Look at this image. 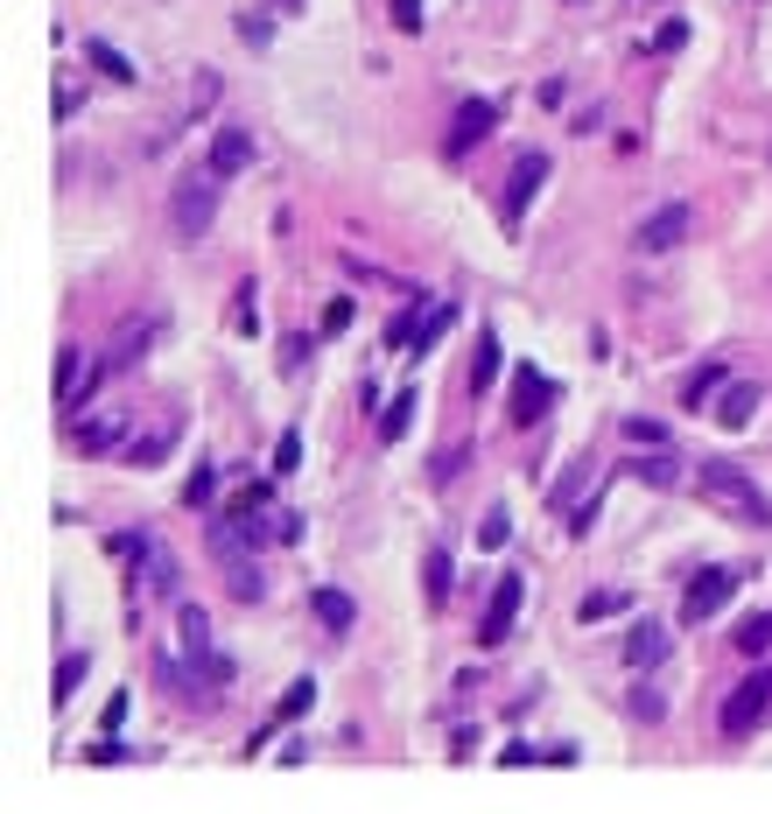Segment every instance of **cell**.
Instances as JSON below:
<instances>
[{"instance_id": "1", "label": "cell", "mask_w": 772, "mask_h": 814, "mask_svg": "<svg viewBox=\"0 0 772 814\" xmlns=\"http://www.w3.org/2000/svg\"><path fill=\"white\" fill-rule=\"evenodd\" d=\"M113 547H120V555L133 561V604H141V597H162V604H169V597H176L183 569H176V555H169V547H162L155 534H120Z\"/></svg>"}, {"instance_id": "2", "label": "cell", "mask_w": 772, "mask_h": 814, "mask_svg": "<svg viewBox=\"0 0 772 814\" xmlns=\"http://www.w3.org/2000/svg\"><path fill=\"white\" fill-rule=\"evenodd\" d=\"M695 484H709V492H717L723 506L737 513V520H751V527H765V520H772V506L759 499V484H751L745 470L731 464V456H703V464H695Z\"/></svg>"}, {"instance_id": "3", "label": "cell", "mask_w": 772, "mask_h": 814, "mask_svg": "<svg viewBox=\"0 0 772 814\" xmlns=\"http://www.w3.org/2000/svg\"><path fill=\"white\" fill-rule=\"evenodd\" d=\"M765 709H772V668H759L751 681L731 688V702H723V737H751L765 723Z\"/></svg>"}, {"instance_id": "4", "label": "cell", "mask_w": 772, "mask_h": 814, "mask_svg": "<svg viewBox=\"0 0 772 814\" xmlns=\"http://www.w3.org/2000/svg\"><path fill=\"white\" fill-rule=\"evenodd\" d=\"M211 211H218V176L211 169L183 176V183H176V232H183V240H204V232H211Z\"/></svg>"}, {"instance_id": "5", "label": "cell", "mask_w": 772, "mask_h": 814, "mask_svg": "<svg viewBox=\"0 0 772 814\" xmlns=\"http://www.w3.org/2000/svg\"><path fill=\"white\" fill-rule=\"evenodd\" d=\"M731 597H737V569H695L689 590H681V618H689V625L695 618H717Z\"/></svg>"}, {"instance_id": "6", "label": "cell", "mask_w": 772, "mask_h": 814, "mask_svg": "<svg viewBox=\"0 0 772 814\" xmlns=\"http://www.w3.org/2000/svg\"><path fill=\"white\" fill-rule=\"evenodd\" d=\"M176 632H183V654L197 660L204 674H211V681H232V654H218V646H211V618H204L197 604H183V611H176Z\"/></svg>"}, {"instance_id": "7", "label": "cell", "mask_w": 772, "mask_h": 814, "mask_svg": "<svg viewBox=\"0 0 772 814\" xmlns=\"http://www.w3.org/2000/svg\"><path fill=\"white\" fill-rule=\"evenodd\" d=\"M541 183H548V155L527 147V155L513 161V176H506V204H499V211H506V232H519V211L541 197Z\"/></svg>"}, {"instance_id": "8", "label": "cell", "mask_w": 772, "mask_h": 814, "mask_svg": "<svg viewBox=\"0 0 772 814\" xmlns=\"http://www.w3.org/2000/svg\"><path fill=\"white\" fill-rule=\"evenodd\" d=\"M695 232V204H660V211L640 225V254H667V246H681Z\"/></svg>"}, {"instance_id": "9", "label": "cell", "mask_w": 772, "mask_h": 814, "mask_svg": "<svg viewBox=\"0 0 772 814\" xmlns=\"http://www.w3.org/2000/svg\"><path fill=\"white\" fill-rule=\"evenodd\" d=\"M519 597H527V583H519V576L506 569L499 576V590H492V611L478 618V646H499L513 632V618H519Z\"/></svg>"}, {"instance_id": "10", "label": "cell", "mask_w": 772, "mask_h": 814, "mask_svg": "<svg viewBox=\"0 0 772 814\" xmlns=\"http://www.w3.org/2000/svg\"><path fill=\"white\" fill-rule=\"evenodd\" d=\"M492 127H499V99H464L456 120H450V155H471Z\"/></svg>"}, {"instance_id": "11", "label": "cell", "mask_w": 772, "mask_h": 814, "mask_svg": "<svg viewBox=\"0 0 772 814\" xmlns=\"http://www.w3.org/2000/svg\"><path fill=\"white\" fill-rule=\"evenodd\" d=\"M548 408H555V379L533 373V365H519V373H513V422L527 428V422H541Z\"/></svg>"}, {"instance_id": "12", "label": "cell", "mask_w": 772, "mask_h": 814, "mask_svg": "<svg viewBox=\"0 0 772 814\" xmlns=\"http://www.w3.org/2000/svg\"><path fill=\"white\" fill-rule=\"evenodd\" d=\"M309 702H317V681H309V674H303V681H288V695H281V702H274V716H267V723H260V731H254V737H246V751H260V745H267V737H274V731H281V723H303V709H309Z\"/></svg>"}, {"instance_id": "13", "label": "cell", "mask_w": 772, "mask_h": 814, "mask_svg": "<svg viewBox=\"0 0 772 814\" xmlns=\"http://www.w3.org/2000/svg\"><path fill=\"white\" fill-rule=\"evenodd\" d=\"M120 436H127L120 414H92V422L70 428V450H78V456H106V450H120Z\"/></svg>"}, {"instance_id": "14", "label": "cell", "mask_w": 772, "mask_h": 814, "mask_svg": "<svg viewBox=\"0 0 772 814\" xmlns=\"http://www.w3.org/2000/svg\"><path fill=\"white\" fill-rule=\"evenodd\" d=\"M626 660H632L640 674H653V668L667 660V625H660V618H640V625H632V639H626Z\"/></svg>"}, {"instance_id": "15", "label": "cell", "mask_w": 772, "mask_h": 814, "mask_svg": "<svg viewBox=\"0 0 772 814\" xmlns=\"http://www.w3.org/2000/svg\"><path fill=\"white\" fill-rule=\"evenodd\" d=\"M246 161H254V134H246V127H226V134L211 141V176H240Z\"/></svg>"}, {"instance_id": "16", "label": "cell", "mask_w": 772, "mask_h": 814, "mask_svg": "<svg viewBox=\"0 0 772 814\" xmlns=\"http://www.w3.org/2000/svg\"><path fill=\"white\" fill-rule=\"evenodd\" d=\"M751 414H759V387H751V379H731V387L717 393V422L723 428H745Z\"/></svg>"}, {"instance_id": "17", "label": "cell", "mask_w": 772, "mask_h": 814, "mask_svg": "<svg viewBox=\"0 0 772 814\" xmlns=\"http://www.w3.org/2000/svg\"><path fill=\"white\" fill-rule=\"evenodd\" d=\"M723 379H731V373H723V365L717 359H709V365H695V373L689 379H681V408H709V401H717V393H723Z\"/></svg>"}, {"instance_id": "18", "label": "cell", "mask_w": 772, "mask_h": 814, "mask_svg": "<svg viewBox=\"0 0 772 814\" xmlns=\"http://www.w3.org/2000/svg\"><path fill=\"white\" fill-rule=\"evenodd\" d=\"M408 428H414V387H400L394 401L379 408V442H400Z\"/></svg>"}, {"instance_id": "19", "label": "cell", "mask_w": 772, "mask_h": 814, "mask_svg": "<svg viewBox=\"0 0 772 814\" xmlns=\"http://www.w3.org/2000/svg\"><path fill=\"white\" fill-rule=\"evenodd\" d=\"M450 555H442V547H428V555H422V590H428V604H436V611H442V604H450Z\"/></svg>"}, {"instance_id": "20", "label": "cell", "mask_w": 772, "mask_h": 814, "mask_svg": "<svg viewBox=\"0 0 772 814\" xmlns=\"http://www.w3.org/2000/svg\"><path fill=\"white\" fill-rule=\"evenodd\" d=\"M309 604H317L323 632H351V597H345V590H331V583H323V590H317V597H309Z\"/></svg>"}, {"instance_id": "21", "label": "cell", "mask_w": 772, "mask_h": 814, "mask_svg": "<svg viewBox=\"0 0 772 814\" xmlns=\"http://www.w3.org/2000/svg\"><path fill=\"white\" fill-rule=\"evenodd\" d=\"M226 583H232V597H240V604H260L267 597V576L254 569V561H232L226 555Z\"/></svg>"}, {"instance_id": "22", "label": "cell", "mask_w": 772, "mask_h": 814, "mask_svg": "<svg viewBox=\"0 0 772 814\" xmlns=\"http://www.w3.org/2000/svg\"><path fill=\"white\" fill-rule=\"evenodd\" d=\"M737 654H745V660L772 654V611H759V618H745V625H737Z\"/></svg>"}, {"instance_id": "23", "label": "cell", "mask_w": 772, "mask_h": 814, "mask_svg": "<svg viewBox=\"0 0 772 814\" xmlns=\"http://www.w3.org/2000/svg\"><path fill=\"white\" fill-rule=\"evenodd\" d=\"M626 590H597V597H583V604H576V618H583V625H597V618H618V611H626Z\"/></svg>"}, {"instance_id": "24", "label": "cell", "mask_w": 772, "mask_h": 814, "mask_svg": "<svg viewBox=\"0 0 772 814\" xmlns=\"http://www.w3.org/2000/svg\"><path fill=\"white\" fill-rule=\"evenodd\" d=\"M450 323H456V309H450V302H442V309H428V316H414V351H428L442 331H450Z\"/></svg>"}, {"instance_id": "25", "label": "cell", "mask_w": 772, "mask_h": 814, "mask_svg": "<svg viewBox=\"0 0 772 814\" xmlns=\"http://www.w3.org/2000/svg\"><path fill=\"white\" fill-rule=\"evenodd\" d=\"M211 484H218V464H211V456H204V464L197 470H190V484H183V506H211Z\"/></svg>"}, {"instance_id": "26", "label": "cell", "mask_w": 772, "mask_h": 814, "mask_svg": "<svg viewBox=\"0 0 772 814\" xmlns=\"http://www.w3.org/2000/svg\"><path fill=\"white\" fill-rule=\"evenodd\" d=\"M492 373H499V337L485 331V337H478V365H471V393L492 387Z\"/></svg>"}, {"instance_id": "27", "label": "cell", "mask_w": 772, "mask_h": 814, "mask_svg": "<svg viewBox=\"0 0 772 814\" xmlns=\"http://www.w3.org/2000/svg\"><path fill=\"white\" fill-rule=\"evenodd\" d=\"M92 64H99V70H106V78H113V85H133V64H127V56H120V50H113V42H92Z\"/></svg>"}, {"instance_id": "28", "label": "cell", "mask_w": 772, "mask_h": 814, "mask_svg": "<svg viewBox=\"0 0 772 814\" xmlns=\"http://www.w3.org/2000/svg\"><path fill=\"white\" fill-rule=\"evenodd\" d=\"M78 681H85V654H64V660H56V702H70Z\"/></svg>"}, {"instance_id": "29", "label": "cell", "mask_w": 772, "mask_h": 814, "mask_svg": "<svg viewBox=\"0 0 772 814\" xmlns=\"http://www.w3.org/2000/svg\"><path fill=\"white\" fill-rule=\"evenodd\" d=\"M681 42H689V22H681V14H674V22H660V28H653V42H646V50H681Z\"/></svg>"}, {"instance_id": "30", "label": "cell", "mask_w": 772, "mask_h": 814, "mask_svg": "<svg viewBox=\"0 0 772 814\" xmlns=\"http://www.w3.org/2000/svg\"><path fill=\"white\" fill-rule=\"evenodd\" d=\"M632 470H640L646 484H674V478H681V464H674V456H646V464H632Z\"/></svg>"}, {"instance_id": "31", "label": "cell", "mask_w": 772, "mask_h": 814, "mask_svg": "<svg viewBox=\"0 0 772 814\" xmlns=\"http://www.w3.org/2000/svg\"><path fill=\"white\" fill-rule=\"evenodd\" d=\"M506 534H513L506 506H492V513H485V527H478V541H485V547H506Z\"/></svg>"}, {"instance_id": "32", "label": "cell", "mask_w": 772, "mask_h": 814, "mask_svg": "<svg viewBox=\"0 0 772 814\" xmlns=\"http://www.w3.org/2000/svg\"><path fill=\"white\" fill-rule=\"evenodd\" d=\"M626 436L640 442V450H667V428H660V422H646V414H640V422H626Z\"/></svg>"}, {"instance_id": "33", "label": "cell", "mask_w": 772, "mask_h": 814, "mask_svg": "<svg viewBox=\"0 0 772 814\" xmlns=\"http://www.w3.org/2000/svg\"><path fill=\"white\" fill-rule=\"evenodd\" d=\"M632 716H640V723H667V702H660V688H640V695H632Z\"/></svg>"}, {"instance_id": "34", "label": "cell", "mask_w": 772, "mask_h": 814, "mask_svg": "<svg viewBox=\"0 0 772 814\" xmlns=\"http://www.w3.org/2000/svg\"><path fill=\"white\" fill-rule=\"evenodd\" d=\"M295 464H303V436H281L274 442V478H288Z\"/></svg>"}, {"instance_id": "35", "label": "cell", "mask_w": 772, "mask_h": 814, "mask_svg": "<svg viewBox=\"0 0 772 814\" xmlns=\"http://www.w3.org/2000/svg\"><path fill=\"white\" fill-rule=\"evenodd\" d=\"M240 36L254 42V50H267V36H274V22H267V14L254 8V14H240Z\"/></svg>"}, {"instance_id": "36", "label": "cell", "mask_w": 772, "mask_h": 814, "mask_svg": "<svg viewBox=\"0 0 772 814\" xmlns=\"http://www.w3.org/2000/svg\"><path fill=\"white\" fill-rule=\"evenodd\" d=\"M232 331H240V337H254V331H260V316H254V288L232 302Z\"/></svg>"}, {"instance_id": "37", "label": "cell", "mask_w": 772, "mask_h": 814, "mask_svg": "<svg viewBox=\"0 0 772 814\" xmlns=\"http://www.w3.org/2000/svg\"><path fill=\"white\" fill-rule=\"evenodd\" d=\"M562 99H569V85H562V78H548V85H541V99H533V106H548V113H562Z\"/></svg>"}, {"instance_id": "38", "label": "cell", "mask_w": 772, "mask_h": 814, "mask_svg": "<svg viewBox=\"0 0 772 814\" xmlns=\"http://www.w3.org/2000/svg\"><path fill=\"white\" fill-rule=\"evenodd\" d=\"M274 541H303V513H274Z\"/></svg>"}, {"instance_id": "39", "label": "cell", "mask_w": 772, "mask_h": 814, "mask_svg": "<svg viewBox=\"0 0 772 814\" xmlns=\"http://www.w3.org/2000/svg\"><path fill=\"white\" fill-rule=\"evenodd\" d=\"M394 28H422V0H394Z\"/></svg>"}, {"instance_id": "40", "label": "cell", "mask_w": 772, "mask_h": 814, "mask_svg": "<svg viewBox=\"0 0 772 814\" xmlns=\"http://www.w3.org/2000/svg\"><path fill=\"white\" fill-rule=\"evenodd\" d=\"M345 323H351V302H345V295H337V302L323 309V331H345Z\"/></svg>"}, {"instance_id": "41", "label": "cell", "mask_w": 772, "mask_h": 814, "mask_svg": "<svg viewBox=\"0 0 772 814\" xmlns=\"http://www.w3.org/2000/svg\"><path fill=\"white\" fill-rule=\"evenodd\" d=\"M274 8H303V0H274Z\"/></svg>"}]
</instances>
